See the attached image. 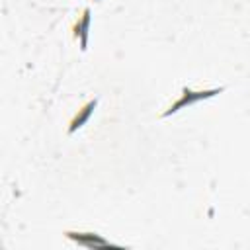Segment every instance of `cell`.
<instances>
[{"mask_svg":"<svg viewBox=\"0 0 250 250\" xmlns=\"http://www.w3.org/2000/svg\"><path fill=\"white\" fill-rule=\"evenodd\" d=\"M96 105H98V100L94 98V100H90V102H86L80 109H78V113L70 119V123H68V135H72L74 131H78L88 119H90V115H92V111L96 109Z\"/></svg>","mask_w":250,"mask_h":250,"instance_id":"4","label":"cell"},{"mask_svg":"<svg viewBox=\"0 0 250 250\" xmlns=\"http://www.w3.org/2000/svg\"><path fill=\"white\" fill-rule=\"evenodd\" d=\"M64 236H66L68 240L80 244V246H86V248H125V246H121V244H115V242L104 238V236L98 234V232H90V230H88V232H86V230H66Z\"/></svg>","mask_w":250,"mask_h":250,"instance_id":"2","label":"cell"},{"mask_svg":"<svg viewBox=\"0 0 250 250\" xmlns=\"http://www.w3.org/2000/svg\"><path fill=\"white\" fill-rule=\"evenodd\" d=\"M92 2H100V0H92Z\"/></svg>","mask_w":250,"mask_h":250,"instance_id":"5","label":"cell"},{"mask_svg":"<svg viewBox=\"0 0 250 250\" xmlns=\"http://www.w3.org/2000/svg\"><path fill=\"white\" fill-rule=\"evenodd\" d=\"M88 27H90V10L84 8V10H82V16H80V18L74 21V25H72V35H74V39L80 43V49H82V51L88 49Z\"/></svg>","mask_w":250,"mask_h":250,"instance_id":"3","label":"cell"},{"mask_svg":"<svg viewBox=\"0 0 250 250\" xmlns=\"http://www.w3.org/2000/svg\"><path fill=\"white\" fill-rule=\"evenodd\" d=\"M223 92H225L223 86H219V88H209V90H193V88H189V86H184L180 98H178L176 102H172V104L168 105V109H164V111L160 113V117H168V115H172V113H178V111L184 109V107H189V105H193V104H197V102H201V100L215 98L217 94H223Z\"/></svg>","mask_w":250,"mask_h":250,"instance_id":"1","label":"cell"}]
</instances>
